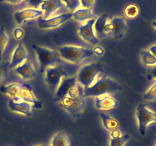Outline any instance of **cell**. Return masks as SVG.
I'll list each match as a JSON object with an SVG mask.
<instances>
[{"instance_id":"obj_1","label":"cell","mask_w":156,"mask_h":146,"mask_svg":"<svg viewBox=\"0 0 156 146\" xmlns=\"http://www.w3.org/2000/svg\"><path fill=\"white\" fill-rule=\"evenodd\" d=\"M122 89L123 87L114 79L107 76H101L94 85L84 89V94L85 97H96L118 92Z\"/></svg>"},{"instance_id":"obj_2","label":"cell","mask_w":156,"mask_h":146,"mask_svg":"<svg viewBox=\"0 0 156 146\" xmlns=\"http://www.w3.org/2000/svg\"><path fill=\"white\" fill-rule=\"evenodd\" d=\"M103 72V65L101 62H92L84 65L79 68L76 74L77 82L87 88L94 85V82L99 78Z\"/></svg>"},{"instance_id":"obj_3","label":"cell","mask_w":156,"mask_h":146,"mask_svg":"<svg viewBox=\"0 0 156 146\" xmlns=\"http://www.w3.org/2000/svg\"><path fill=\"white\" fill-rule=\"evenodd\" d=\"M57 51L62 60L72 64L80 63L94 55L91 49L76 45L61 46Z\"/></svg>"},{"instance_id":"obj_4","label":"cell","mask_w":156,"mask_h":146,"mask_svg":"<svg viewBox=\"0 0 156 146\" xmlns=\"http://www.w3.org/2000/svg\"><path fill=\"white\" fill-rule=\"evenodd\" d=\"M32 48L36 54L40 72L41 74H44L45 70L49 67L62 63V59H61L57 50L37 44H33Z\"/></svg>"},{"instance_id":"obj_5","label":"cell","mask_w":156,"mask_h":146,"mask_svg":"<svg viewBox=\"0 0 156 146\" xmlns=\"http://www.w3.org/2000/svg\"><path fill=\"white\" fill-rule=\"evenodd\" d=\"M59 106L73 118H79L86 106V97L85 95L78 97L65 96L59 102Z\"/></svg>"},{"instance_id":"obj_6","label":"cell","mask_w":156,"mask_h":146,"mask_svg":"<svg viewBox=\"0 0 156 146\" xmlns=\"http://www.w3.org/2000/svg\"><path fill=\"white\" fill-rule=\"evenodd\" d=\"M57 64L47 68L44 71V81L50 91L54 94L61 80L64 77H69V71L61 65Z\"/></svg>"},{"instance_id":"obj_7","label":"cell","mask_w":156,"mask_h":146,"mask_svg":"<svg viewBox=\"0 0 156 146\" xmlns=\"http://www.w3.org/2000/svg\"><path fill=\"white\" fill-rule=\"evenodd\" d=\"M136 116L140 133L145 135L148 126L152 123H156V113L149 109L145 103H140L136 108Z\"/></svg>"},{"instance_id":"obj_8","label":"cell","mask_w":156,"mask_h":146,"mask_svg":"<svg viewBox=\"0 0 156 146\" xmlns=\"http://www.w3.org/2000/svg\"><path fill=\"white\" fill-rule=\"evenodd\" d=\"M73 18V12H66L44 18L41 17L37 19V25L44 30H51L57 28Z\"/></svg>"},{"instance_id":"obj_9","label":"cell","mask_w":156,"mask_h":146,"mask_svg":"<svg viewBox=\"0 0 156 146\" xmlns=\"http://www.w3.org/2000/svg\"><path fill=\"white\" fill-rule=\"evenodd\" d=\"M95 21V18H91L85 23L79 24L78 27V34L81 39L85 42L91 44V45H97L99 40L96 36L94 30V24Z\"/></svg>"},{"instance_id":"obj_10","label":"cell","mask_w":156,"mask_h":146,"mask_svg":"<svg viewBox=\"0 0 156 146\" xmlns=\"http://www.w3.org/2000/svg\"><path fill=\"white\" fill-rule=\"evenodd\" d=\"M15 101H24L29 103L33 106L34 109H41L42 108V102L38 100L34 93L33 88L29 84L24 83L21 85L18 94V98Z\"/></svg>"},{"instance_id":"obj_11","label":"cell","mask_w":156,"mask_h":146,"mask_svg":"<svg viewBox=\"0 0 156 146\" xmlns=\"http://www.w3.org/2000/svg\"><path fill=\"white\" fill-rule=\"evenodd\" d=\"M111 18L107 14L101 15L95 18L94 30L98 39H105L111 35Z\"/></svg>"},{"instance_id":"obj_12","label":"cell","mask_w":156,"mask_h":146,"mask_svg":"<svg viewBox=\"0 0 156 146\" xmlns=\"http://www.w3.org/2000/svg\"><path fill=\"white\" fill-rule=\"evenodd\" d=\"M43 16H44V12L41 9L31 7L18 10L14 14V18H15V22L19 25L27 21L38 19Z\"/></svg>"},{"instance_id":"obj_13","label":"cell","mask_w":156,"mask_h":146,"mask_svg":"<svg viewBox=\"0 0 156 146\" xmlns=\"http://www.w3.org/2000/svg\"><path fill=\"white\" fill-rule=\"evenodd\" d=\"M77 83L76 75L73 76H69V77H64L61 80L59 86L55 91L53 101L58 103L61 99H62L66 95L68 91Z\"/></svg>"},{"instance_id":"obj_14","label":"cell","mask_w":156,"mask_h":146,"mask_svg":"<svg viewBox=\"0 0 156 146\" xmlns=\"http://www.w3.org/2000/svg\"><path fill=\"white\" fill-rule=\"evenodd\" d=\"M111 35L115 39H121L127 30L126 19L121 16L112 17L110 19Z\"/></svg>"},{"instance_id":"obj_15","label":"cell","mask_w":156,"mask_h":146,"mask_svg":"<svg viewBox=\"0 0 156 146\" xmlns=\"http://www.w3.org/2000/svg\"><path fill=\"white\" fill-rule=\"evenodd\" d=\"M27 58H28V53L27 49L22 43H19L12 51L10 62H9L10 68H15L17 66L23 63L24 61L27 60Z\"/></svg>"},{"instance_id":"obj_16","label":"cell","mask_w":156,"mask_h":146,"mask_svg":"<svg viewBox=\"0 0 156 146\" xmlns=\"http://www.w3.org/2000/svg\"><path fill=\"white\" fill-rule=\"evenodd\" d=\"M15 73L23 80H31L37 77V70L33 62L29 59L24 61L23 63L14 68Z\"/></svg>"},{"instance_id":"obj_17","label":"cell","mask_w":156,"mask_h":146,"mask_svg":"<svg viewBox=\"0 0 156 146\" xmlns=\"http://www.w3.org/2000/svg\"><path fill=\"white\" fill-rule=\"evenodd\" d=\"M64 6L62 0H44L39 9L44 12L43 18H47L53 16V14L62 9Z\"/></svg>"},{"instance_id":"obj_18","label":"cell","mask_w":156,"mask_h":146,"mask_svg":"<svg viewBox=\"0 0 156 146\" xmlns=\"http://www.w3.org/2000/svg\"><path fill=\"white\" fill-rule=\"evenodd\" d=\"M94 106L99 110H109L117 107L118 101L111 94H104L94 97Z\"/></svg>"},{"instance_id":"obj_19","label":"cell","mask_w":156,"mask_h":146,"mask_svg":"<svg viewBox=\"0 0 156 146\" xmlns=\"http://www.w3.org/2000/svg\"><path fill=\"white\" fill-rule=\"evenodd\" d=\"M9 107L11 111L16 113L22 114L26 116H30L32 113L33 106L24 101H15L10 100L9 101Z\"/></svg>"},{"instance_id":"obj_20","label":"cell","mask_w":156,"mask_h":146,"mask_svg":"<svg viewBox=\"0 0 156 146\" xmlns=\"http://www.w3.org/2000/svg\"><path fill=\"white\" fill-rule=\"evenodd\" d=\"M22 84L18 82H11L6 85H2L0 88V92L5 95L8 96L11 98V100H16L18 98L20 89L21 88Z\"/></svg>"},{"instance_id":"obj_21","label":"cell","mask_w":156,"mask_h":146,"mask_svg":"<svg viewBox=\"0 0 156 146\" xmlns=\"http://www.w3.org/2000/svg\"><path fill=\"white\" fill-rule=\"evenodd\" d=\"M94 17L95 15H94L92 9H85V8L80 7L73 12V19L81 24L85 23V21H88L91 18H94Z\"/></svg>"},{"instance_id":"obj_22","label":"cell","mask_w":156,"mask_h":146,"mask_svg":"<svg viewBox=\"0 0 156 146\" xmlns=\"http://www.w3.org/2000/svg\"><path fill=\"white\" fill-rule=\"evenodd\" d=\"M100 117L103 127L109 132L114 130V129H118L119 126H120V123H119L118 120L114 117L111 116V115H108L105 113H100Z\"/></svg>"},{"instance_id":"obj_23","label":"cell","mask_w":156,"mask_h":146,"mask_svg":"<svg viewBox=\"0 0 156 146\" xmlns=\"http://www.w3.org/2000/svg\"><path fill=\"white\" fill-rule=\"evenodd\" d=\"M50 146H70V139L64 132H57L51 138Z\"/></svg>"},{"instance_id":"obj_24","label":"cell","mask_w":156,"mask_h":146,"mask_svg":"<svg viewBox=\"0 0 156 146\" xmlns=\"http://www.w3.org/2000/svg\"><path fill=\"white\" fill-rule=\"evenodd\" d=\"M140 9L139 6L133 3L127 5L123 10V15H124L125 18L130 20L136 18L140 15Z\"/></svg>"},{"instance_id":"obj_25","label":"cell","mask_w":156,"mask_h":146,"mask_svg":"<svg viewBox=\"0 0 156 146\" xmlns=\"http://www.w3.org/2000/svg\"><path fill=\"white\" fill-rule=\"evenodd\" d=\"M140 57L143 65L146 66H154L156 65V57L148 49L143 50L140 53Z\"/></svg>"},{"instance_id":"obj_26","label":"cell","mask_w":156,"mask_h":146,"mask_svg":"<svg viewBox=\"0 0 156 146\" xmlns=\"http://www.w3.org/2000/svg\"><path fill=\"white\" fill-rule=\"evenodd\" d=\"M9 40V36L4 26L0 27V61H2L3 53L5 50Z\"/></svg>"},{"instance_id":"obj_27","label":"cell","mask_w":156,"mask_h":146,"mask_svg":"<svg viewBox=\"0 0 156 146\" xmlns=\"http://www.w3.org/2000/svg\"><path fill=\"white\" fill-rule=\"evenodd\" d=\"M129 139V135L128 134L123 133L121 136L114 138H109L108 146H125Z\"/></svg>"},{"instance_id":"obj_28","label":"cell","mask_w":156,"mask_h":146,"mask_svg":"<svg viewBox=\"0 0 156 146\" xmlns=\"http://www.w3.org/2000/svg\"><path fill=\"white\" fill-rule=\"evenodd\" d=\"M10 65L8 61H0V84L3 82L9 74Z\"/></svg>"},{"instance_id":"obj_29","label":"cell","mask_w":156,"mask_h":146,"mask_svg":"<svg viewBox=\"0 0 156 146\" xmlns=\"http://www.w3.org/2000/svg\"><path fill=\"white\" fill-rule=\"evenodd\" d=\"M64 6L69 11V12H73L81 7L80 0H62Z\"/></svg>"},{"instance_id":"obj_30","label":"cell","mask_w":156,"mask_h":146,"mask_svg":"<svg viewBox=\"0 0 156 146\" xmlns=\"http://www.w3.org/2000/svg\"><path fill=\"white\" fill-rule=\"evenodd\" d=\"M143 98L148 101H152V100H156V82L143 94Z\"/></svg>"},{"instance_id":"obj_31","label":"cell","mask_w":156,"mask_h":146,"mask_svg":"<svg viewBox=\"0 0 156 146\" xmlns=\"http://www.w3.org/2000/svg\"><path fill=\"white\" fill-rule=\"evenodd\" d=\"M24 31L21 27H15L12 30V36L15 40H21L24 37Z\"/></svg>"},{"instance_id":"obj_32","label":"cell","mask_w":156,"mask_h":146,"mask_svg":"<svg viewBox=\"0 0 156 146\" xmlns=\"http://www.w3.org/2000/svg\"><path fill=\"white\" fill-rule=\"evenodd\" d=\"M91 50H92L93 54H95L98 56H102L105 53V50L104 49V47L99 45H95V47L93 49H91Z\"/></svg>"},{"instance_id":"obj_33","label":"cell","mask_w":156,"mask_h":146,"mask_svg":"<svg viewBox=\"0 0 156 146\" xmlns=\"http://www.w3.org/2000/svg\"><path fill=\"white\" fill-rule=\"evenodd\" d=\"M95 0H80L81 7L85 8V9H92Z\"/></svg>"},{"instance_id":"obj_34","label":"cell","mask_w":156,"mask_h":146,"mask_svg":"<svg viewBox=\"0 0 156 146\" xmlns=\"http://www.w3.org/2000/svg\"><path fill=\"white\" fill-rule=\"evenodd\" d=\"M27 5L31 8H35V9H39L40 5L42 3L44 0H26Z\"/></svg>"},{"instance_id":"obj_35","label":"cell","mask_w":156,"mask_h":146,"mask_svg":"<svg viewBox=\"0 0 156 146\" xmlns=\"http://www.w3.org/2000/svg\"><path fill=\"white\" fill-rule=\"evenodd\" d=\"M123 132L122 131L120 130V129H114V130L111 131L109 134V138H117V137H120L123 135Z\"/></svg>"},{"instance_id":"obj_36","label":"cell","mask_w":156,"mask_h":146,"mask_svg":"<svg viewBox=\"0 0 156 146\" xmlns=\"http://www.w3.org/2000/svg\"><path fill=\"white\" fill-rule=\"evenodd\" d=\"M24 0H0V2L7 3V4L12 5H16L21 4Z\"/></svg>"},{"instance_id":"obj_37","label":"cell","mask_w":156,"mask_h":146,"mask_svg":"<svg viewBox=\"0 0 156 146\" xmlns=\"http://www.w3.org/2000/svg\"><path fill=\"white\" fill-rule=\"evenodd\" d=\"M147 78L149 80H152V79H156V65H154L153 68L152 69L149 70V74L147 75Z\"/></svg>"},{"instance_id":"obj_38","label":"cell","mask_w":156,"mask_h":146,"mask_svg":"<svg viewBox=\"0 0 156 146\" xmlns=\"http://www.w3.org/2000/svg\"><path fill=\"white\" fill-rule=\"evenodd\" d=\"M148 50L151 52V53H152L153 56H155L156 57V44L155 45H153L152 46V47H150Z\"/></svg>"},{"instance_id":"obj_39","label":"cell","mask_w":156,"mask_h":146,"mask_svg":"<svg viewBox=\"0 0 156 146\" xmlns=\"http://www.w3.org/2000/svg\"><path fill=\"white\" fill-rule=\"evenodd\" d=\"M152 27H153L154 28H155V30H156V21H153V22L152 23Z\"/></svg>"},{"instance_id":"obj_40","label":"cell","mask_w":156,"mask_h":146,"mask_svg":"<svg viewBox=\"0 0 156 146\" xmlns=\"http://www.w3.org/2000/svg\"><path fill=\"white\" fill-rule=\"evenodd\" d=\"M35 146H50L48 144H37V145H35Z\"/></svg>"},{"instance_id":"obj_41","label":"cell","mask_w":156,"mask_h":146,"mask_svg":"<svg viewBox=\"0 0 156 146\" xmlns=\"http://www.w3.org/2000/svg\"><path fill=\"white\" fill-rule=\"evenodd\" d=\"M155 146H156V144H155Z\"/></svg>"}]
</instances>
